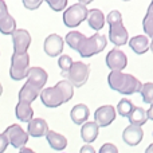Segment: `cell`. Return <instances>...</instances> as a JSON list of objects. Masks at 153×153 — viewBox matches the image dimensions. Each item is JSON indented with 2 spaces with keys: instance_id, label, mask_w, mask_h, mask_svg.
Here are the masks:
<instances>
[{
  "instance_id": "34",
  "label": "cell",
  "mask_w": 153,
  "mask_h": 153,
  "mask_svg": "<svg viewBox=\"0 0 153 153\" xmlns=\"http://www.w3.org/2000/svg\"><path fill=\"white\" fill-rule=\"evenodd\" d=\"M100 153H118V149H117V146L114 145V144L106 143L101 146Z\"/></svg>"
},
{
  "instance_id": "36",
  "label": "cell",
  "mask_w": 153,
  "mask_h": 153,
  "mask_svg": "<svg viewBox=\"0 0 153 153\" xmlns=\"http://www.w3.org/2000/svg\"><path fill=\"white\" fill-rule=\"evenodd\" d=\"M7 13H10V12H8L7 4H5L4 0H0V19L4 18V16L7 15Z\"/></svg>"
},
{
  "instance_id": "5",
  "label": "cell",
  "mask_w": 153,
  "mask_h": 153,
  "mask_svg": "<svg viewBox=\"0 0 153 153\" xmlns=\"http://www.w3.org/2000/svg\"><path fill=\"white\" fill-rule=\"evenodd\" d=\"M87 12L89 10L86 8V5L76 3V4L70 5L69 8H66L63 12V23L65 26H67L69 28H74L78 27L83 20H86Z\"/></svg>"
},
{
  "instance_id": "17",
  "label": "cell",
  "mask_w": 153,
  "mask_h": 153,
  "mask_svg": "<svg viewBox=\"0 0 153 153\" xmlns=\"http://www.w3.org/2000/svg\"><path fill=\"white\" fill-rule=\"evenodd\" d=\"M89 108H87L85 103H78V105H75L74 108L71 109V111H70V117H71L73 122L76 125H82L85 124V122L87 121V118H89Z\"/></svg>"
},
{
  "instance_id": "38",
  "label": "cell",
  "mask_w": 153,
  "mask_h": 153,
  "mask_svg": "<svg viewBox=\"0 0 153 153\" xmlns=\"http://www.w3.org/2000/svg\"><path fill=\"white\" fill-rule=\"evenodd\" d=\"M146 114H148V120H153V103L151 105V108L146 110Z\"/></svg>"
},
{
  "instance_id": "19",
  "label": "cell",
  "mask_w": 153,
  "mask_h": 153,
  "mask_svg": "<svg viewBox=\"0 0 153 153\" xmlns=\"http://www.w3.org/2000/svg\"><path fill=\"white\" fill-rule=\"evenodd\" d=\"M48 145L51 146L55 151H63L67 146V138L65 136H62L61 133H56L54 130H48L47 134H46Z\"/></svg>"
},
{
  "instance_id": "27",
  "label": "cell",
  "mask_w": 153,
  "mask_h": 153,
  "mask_svg": "<svg viewBox=\"0 0 153 153\" xmlns=\"http://www.w3.org/2000/svg\"><path fill=\"white\" fill-rule=\"evenodd\" d=\"M134 109L132 101L126 100V98H122L121 101L117 105V110H118V114H121L122 117H129V114L132 113V110Z\"/></svg>"
},
{
  "instance_id": "6",
  "label": "cell",
  "mask_w": 153,
  "mask_h": 153,
  "mask_svg": "<svg viewBox=\"0 0 153 153\" xmlns=\"http://www.w3.org/2000/svg\"><path fill=\"white\" fill-rule=\"evenodd\" d=\"M40 100H42L43 105L47 106V108H58L62 103L67 102L66 95H65V93L62 91V89L58 85L43 89L40 91Z\"/></svg>"
},
{
  "instance_id": "18",
  "label": "cell",
  "mask_w": 153,
  "mask_h": 153,
  "mask_svg": "<svg viewBox=\"0 0 153 153\" xmlns=\"http://www.w3.org/2000/svg\"><path fill=\"white\" fill-rule=\"evenodd\" d=\"M15 114H16V118L18 120H20L22 122H27V124H28V122L34 118V109L31 108V103L19 101L15 108Z\"/></svg>"
},
{
  "instance_id": "31",
  "label": "cell",
  "mask_w": 153,
  "mask_h": 153,
  "mask_svg": "<svg viewBox=\"0 0 153 153\" xmlns=\"http://www.w3.org/2000/svg\"><path fill=\"white\" fill-rule=\"evenodd\" d=\"M45 1L50 5L51 10L56 11V12L63 11L67 7V0H45Z\"/></svg>"
},
{
  "instance_id": "15",
  "label": "cell",
  "mask_w": 153,
  "mask_h": 153,
  "mask_svg": "<svg viewBox=\"0 0 153 153\" xmlns=\"http://www.w3.org/2000/svg\"><path fill=\"white\" fill-rule=\"evenodd\" d=\"M48 132V125L47 121L43 118H32L28 122L27 126V133L31 137H43Z\"/></svg>"
},
{
  "instance_id": "1",
  "label": "cell",
  "mask_w": 153,
  "mask_h": 153,
  "mask_svg": "<svg viewBox=\"0 0 153 153\" xmlns=\"http://www.w3.org/2000/svg\"><path fill=\"white\" fill-rule=\"evenodd\" d=\"M109 86L121 94H133L141 90V83L136 76L122 71H110L108 75Z\"/></svg>"
},
{
  "instance_id": "14",
  "label": "cell",
  "mask_w": 153,
  "mask_h": 153,
  "mask_svg": "<svg viewBox=\"0 0 153 153\" xmlns=\"http://www.w3.org/2000/svg\"><path fill=\"white\" fill-rule=\"evenodd\" d=\"M144 137V130L141 126H136V125H129L125 128L124 133H122V140L130 146H136L141 143Z\"/></svg>"
},
{
  "instance_id": "24",
  "label": "cell",
  "mask_w": 153,
  "mask_h": 153,
  "mask_svg": "<svg viewBox=\"0 0 153 153\" xmlns=\"http://www.w3.org/2000/svg\"><path fill=\"white\" fill-rule=\"evenodd\" d=\"M16 31V20L11 13H7L0 19V32L3 35H12Z\"/></svg>"
},
{
  "instance_id": "8",
  "label": "cell",
  "mask_w": 153,
  "mask_h": 153,
  "mask_svg": "<svg viewBox=\"0 0 153 153\" xmlns=\"http://www.w3.org/2000/svg\"><path fill=\"white\" fill-rule=\"evenodd\" d=\"M13 43V53L15 54H26L31 45V35L24 28H16V31L12 35Z\"/></svg>"
},
{
  "instance_id": "12",
  "label": "cell",
  "mask_w": 153,
  "mask_h": 153,
  "mask_svg": "<svg viewBox=\"0 0 153 153\" xmlns=\"http://www.w3.org/2000/svg\"><path fill=\"white\" fill-rule=\"evenodd\" d=\"M116 118V109L111 105H103L101 108H98L94 113V120L95 124L98 126H108Z\"/></svg>"
},
{
  "instance_id": "32",
  "label": "cell",
  "mask_w": 153,
  "mask_h": 153,
  "mask_svg": "<svg viewBox=\"0 0 153 153\" xmlns=\"http://www.w3.org/2000/svg\"><path fill=\"white\" fill-rule=\"evenodd\" d=\"M106 20H108L109 26H111V24H117V23H121L122 22V15L120 11L114 10L111 11V12H109V15L106 16Z\"/></svg>"
},
{
  "instance_id": "43",
  "label": "cell",
  "mask_w": 153,
  "mask_h": 153,
  "mask_svg": "<svg viewBox=\"0 0 153 153\" xmlns=\"http://www.w3.org/2000/svg\"><path fill=\"white\" fill-rule=\"evenodd\" d=\"M1 94H3V85L0 83V95H1Z\"/></svg>"
},
{
  "instance_id": "39",
  "label": "cell",
  "mask_w": 153,
  "mask_h": 153,
  "mask_svg": "<svg viewBox=\"0 0 153 153\" xmlns=\"http://www.w3.org/2000/svg\"><path fill=\"white\" fill-rule=\"evenodd\" d=\"M19 153H35V152L32 151V149L26 148V146H24V148H22V149H20V152H19Z\"/></svg>"
},
{
  "instance_id": "21",
  "label": "cell",
  "mask_w": 153,
  "mask_h": 153,
  "mask_svg": "<svg viewBox=\"0 0 153 153\" xmlns=\"http://www.w3.org/2000/svg\"><path fill=\"white\" fill-rule=\"evenodd\" d=\"M129 46L136 54H144L149 48V39L146 35H136L129 40Z\"/></svg>"
},
{
  "instance_id": "22",
  "label": "cell",
  "mask_w": 153,
  "mask_h": 153,
  "mask_svg": "<svg viewBox=\"0 0 153 153\" xmlns=\"http://www.w3.org/2000/svg\"><path fill=\"white\" fill-rule=\"evenodd\" d=\"M39 94H40V90H38L36 87L31 86L30 83H27L26 82V83L23 85V87L20 89V91H19V101L31 103V102H34V101L36 100Z\"/></svg>"
},
{
  "instance_id": "4",
  "label": "cell",
  "mask_w": 153,
  "mask_h": 153,
  "mask_svg": "<svg viewBox=\"0 0 153 153\" xmlns=\"http://www.w3.org/2000/svg\"><path fill=\"white\" fill-rule=\"evenodd\" d=\"M106 36L105 35H101V34H94L93 36L90 38H86L83 40V43L79 47L78 53L83 58H89V56H93L95 54L101 53L103 48L106 47Z\"/></svg>"
},
{
  "instance_id": "42",
  "label": "cell",
  "mask_w": 153,
  "mask_h": 153,
  "mask_svg": "<svg viewBox=\"0 0 153 153\" xmlns=\"http://www.w3.org/2000/svg\"><path fill=\"white\" fill-rule=\"evenodd\" d=\"M149 46H151V50H152V53H153V39H152V42L149 43Z\"/></svg>"
},
{
  "instance_id": "33",
  "label": "cell",
  "mask_w": 153,
  "mask_h": 153,
  "mask_svg": "<svg viewBox=\"0 0 153 153\" xmlns=\"http://www.w3.org/2000/svg\"><path fill=\"white\" fill-rule=\"evenodd\" d=\"M23 1V5L27 8V10H38L40 7V4L43 3V0H22Z\"/></svg>"
},
{
  "instance_id": "10",
  "label": "cell",
  "mask_w": 153,
  "mask_h": 153,
  "mask_svg": "<svg viewBox=\"0 0 153 153\" xmlns=\"http://www.w3.org/2000/svg\"><path fill=\"white\" fill-rule=\"evenodd\" d=\"M63 45H65L63 39L58 34H50L45 39L43 50L48 56H58L63 51Z\"/></svg>"
},
{
  "instance_id": "26",
  "label": "cell",
  "mask_w": 153,
  "mask_h": 153,
  "mask_svg": "<svg viewBox=\"0 0 153 153\" xmlns=\"http://www.w3.org/2000/svg\"><path fill=\"white\" fill-rule=\"evenodd\" d=\"M143 27H144V31L148 36L153 38V0L149 4V8L146 11V15L143 20Z\"/></svg>"
},
{
  "instance_id": "2",
  "label": "cell",
  "mask_w": 153,
  "mask_h": 153,
  "mask_svg": "<svg viewBox=\"0 0 153 153\" xmlns=\"http://www.w3.org/2000/svg\"><path fill=\"white\" fill-rule=\"evenodd\" d=\"M89 74H90V67H89V65L83 63V62H73L69 71L62 73V75L74 87L83 86L87 82Z\"/></svg>"
},
{
  "instance_id": "7",
  "label": "cell",
  "mask_w": 153,
  "mask_h": 153,
  "mask_svg": "<svg viewBox=\"0 0 153 153\" xmlns=\"http://www.w3.org/2000/svg\"><path fill=\"white\" fill-rule=\"evenodd\" d=\"M3 134L7 137L8 144L13 146L16 149H22L24 148V145L28 141V133L18 124H12L3 132Z\"/></svg>"
},
{
  "instance_id": "40",
  "label": "cell",
  "mask_w": 153,
  "mask_h": 153,
  "mask_svg": "<svg viewBox=\"0 0 153 153\" xmlns=\"http://www.w3.org/2000/svg\"><path fill=\"white\" fill-rule=\"evenodd\" d=\"M145 153H153V144H151V145H149L148 148H146Z\"/></svg>"
},
{
  "instance_id": "25",
  "label": "cell",
  "mask_w": 153,
  "mask_h": 153,
  "mask_svg": "<svg viewBox=\"0 0 153 153\" xmlns=\"http://www.w3.org/2000/svg\"><path fill=\"white\" fill-rule=\"evenodd\" d=\"M65 39H66V43L70 46V47L78 51L79 47H81V45L83 43V40L86 39V36H85L83 34H81L79 31H70L69 34L66 35Z\"/></svg>"
},
{
  "instance_id": "3",
  "label": "cell",
  "mask_w": 153,
  "mask_h": 153,
  "mask_svg": "<svg viewBox=\"0 0 153 153\" xmlns=\"http://www.w3.org/2000/svg\"><path fill=\"white\" fill-rule=\"evenodd\" d=\"M30 69V55L26 54H12L11 56V67H10V76L13 81H22L27 78Z\"/></svg>"
},
{
  "instance_id": "37",
  "label": "cell",
  "mask_w": 153,
  "mask_h": 153,
  "mask_svg": "<svg viewBox=\"0 0 153 153\" xmlns=\"http://www.w3.org/2000/svg\"><path fill=\"white\" fill-rule=\"evenodd\" d=\"M79 153H95V149L93 148L90 144H86V145H83V146L81 148Z\"/></svg>"
},
{
  "instance_id": "11",
  "label": "cell",
  "mask_w": 153,
  "mask_h": 153,
  "mask_svg": "<svg viewBox=\"0 0 153 153\" xmlns=\"http://www.w3.org/2000/svg\"><path fill=\"white\" fill-rule=\"evenodd\" d=\"M47 73L45 69L39 66H34L28 69V74H27V83H30L31 86L36 87L38 90L42 91L43 87H45L46 82H47Z\"/></svg>"
},
{
  "instance_id": "30",
  "label": "cell",
  "mask_w": 153,
  "mask_h": 153,
  "mask_svg": "<svg viewBox=\"0 0 153 153\" xmlns=\"http://www.w3.org/2000/svg\"><path fill=\"white\" fill-rule=\"evenodd\" d=\"M71 65H73L71 56H69V55H61V56H59L58 66H59V69L62 70V73L69 71V69L71 67Z\"/></svg>"
},
{
  "instance_id": "16",
  "label": "cell",
  "mask_w": 153,
  "mask_h": 153,
  "mask_svg": "<svg viewBox=\"0 0 153 153\" xmlns=\"http://www.w3.org/2000/svg\"><path fill=\"white\" fill-rule=\"evenodd\" d=\"M98 130L100 126L95 124L94 121H86L81 128V137L86 144H90L93 141H95V138L98 137Z\"/></svg>"
},
{
  "instance_id": "41",
  "label": "cell",
  "mask_w": 153,
  "mask_h": 153,
  "mask_svg": "<svg viewBox=\"0 0 153 153\" xmlns=\"http://www.w3.org/2000/svg\"><path fill=\"white\" fill-rule=\"evenodd\" d=\"M93 0H79V3L81 4H83V5H86V4H89V3H91Z\"/></svg>"
},
{
  "instance_id": "28",
  "label": "cell",
  "mask_w": 153,
  "mask_h": 153,
  "mask_svg": "<svg viewBox=\"0 0 153 153\" xmlns=\"http://www.w3.org/2000/svg\"><path fill=\"white\" fill-rule=\"evenodd\" d=\"M141 95H143V100L145 103H149L152 105L153 103V82H146L141 86L140 90Z\"/></svg>"
},
{
  "instance_id": "35",
  "label": "cell",
  "mask_w": 153,
  "mask_h": 153,
  "mask_svg": "<svg viewBox=\"0 0 153 153\" xmlns=\"http://www.w3.org/2000/svg\"><path fill=\"white\" fill-rule=\"evenodd\" d=\"M8 145H10V144H8L7 137H5V136L1 133V134H0V153H4Z\"/></svg>"
},
{
  "instance_id": "23",
  "label": "cell",
  "mask_w": 153,
  "mask_h": 153,
  "mask_svg": "<svg viewBox=\"0 0 153 153\" xmlns=\"http://www.w3.org/2000/svg\"><path fill=\"white\" fill-rule=\"evenodd\" d=\"M129 122L130 125H136V126H141L148 121V114L146 110H144L140 106H134V109L132 110V113L129 114Z\"/></svg>"
},
{
  "instance_id": "13",
  "label": "cell",
  "mask_w": 153,
  "mask_h": 153,
  "mask_svg": "<svg viewBox=\"0 0 153 153\" xmlns=\"http://www.w3.org/2000/svg\"><path fill=\"white\" fill-rule=\"evenodd\" d=\"M128 36H129L128 30L125 28L122 22L117 24H111L110 28H109V39L116 46H124L128 42Z\"/></svg>"
},
{
  "instance_id": "9",
  "label": "cell",
  "mask_w": 153,
  "mask_h": 153,
  "mask_svg": "<svg viewBox=\"0 0 153 153\" xmlns=\"http://www.w3.org/2000/svg\"><path fill=\"white\" fill-rule=\"evenodd\" d=\"M106 65H108V67L111 71H122L128 65L126 54L121 50L113 48L106 55Z\"/></svg>"
},
{
  "instance_id": "44",
  "label": "cell",
  "mask_w": 153,
  "mask_h": 153,
  "mask_svg": "<svg viewBox=\"0 0 153 153\" xmlns=\"http://www.w3.org/2000/svg\"><path fill=\"white\" fill-rule=\"evenodd\" d=\"M125 1H128V0H125Z\"/></svg>"
},
{
  "instance_id": "20",
  "label": "cell",
  "mask_w": 153,
  "mask_h": 153,
  "mask_svg": "<svg viewBox=\"0 0 153 153\" xmlns=\"http://www.w3.org/2000/svg\"><path fill=\"white\" fill-rule=\"evenodd\" d=\"M87 23H89V26L91 27L93 30H101L103 27V24H105V15L102 13V11L97 10V8H93V10H90L89 12H87V18H86Z\"/></svg>"
},
{
  "instance_id": "29",
  "label": "cell",
  "mask_w": 153,
  "mask_h": 153,
  "mask_svg": "<svg viewBox=\"0 0 153 153\" xmlns=\"http://www.w3.org/2000/svg\"><path fill=\"white\" fill-rule=\"evenodd\" d=\"M59 87L62 89V91L65 93V95H66V98H67V101H70L73 98V95H74V86H73L71 83H70L67 79H63V81H59L58 83Z\"/></svg>"
}]
</instances>
